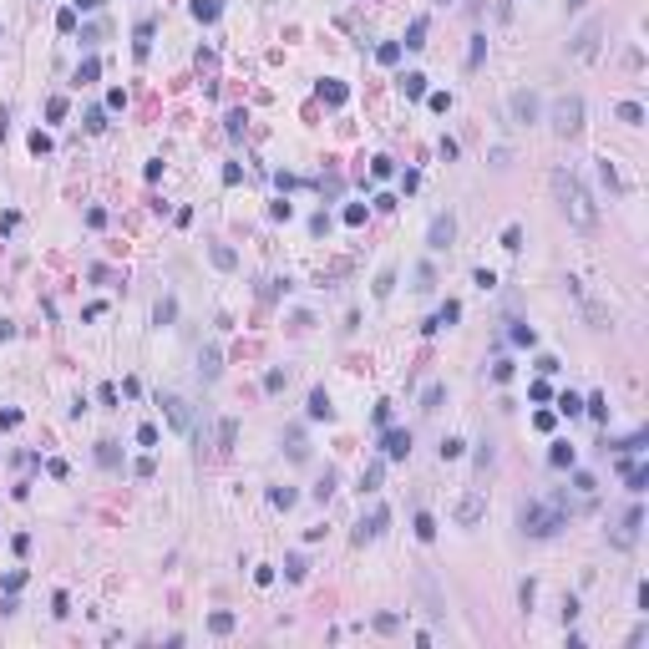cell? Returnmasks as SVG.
Returning <instances> with one entry per match:
<instances>
[{
    "label": "cell",
    "mask_w": 649,
    "mask_h": 649,
    "mask_svg": "<svg viewBox=\"0 0 649 649\" xmlns=\"http://www.w3.org/2000/svg\"><path fill=\"white\" fill-rule=\"evenodd\" d=\"M330 492H335V472H330V467H324V477H320V487H315V497H320V502H330Z\"/></svg>",
    "instance_id": "cell-42"
},
{
    "label": "cell",
    "mask_w": 649,
    "mask_h": 649,
    "mask_svg": "<svg viewBox=\"0 0 649 649\" xmlns=\"http://www.w3.org/2000/svg\"><path fill=\"white\" fill-rule=\"evenodd\" d=\"M432 284H436V274H432V264H421V269H416V290H432Z\"/></svg>",
    "instance_id": "cell-51"
},
{
    "label": "cell",
    "mask_w": 649,
    "mask_h": 649,
    "mask_svg": "<svg viewBox=\"0 0 649 649\" xmlns=\"http://www.w3.org/2000/svg\"><path fill=\"white\" fill-rule=\"evenodd\" d=\"M218 360H224V355H218V345H209V350L198 355V370H203V381H218V370H224Z\"/></svg>",
    "instance_id": "cell-16"
},
{
    "label": "cell",
    "mask_w": 649,
    "mask_h": 649,
    "mask_svg": "<svg viewBox=\"0 0 649 649\" xmlns=\"http://www.w3.org/2000/svg\"><path fill=\"white\" fill-rule=\"evenodd\" d=\"M553 132L558 137H578L583 132V97H558L553 102Z\"/></svg>",
    "instance_id": "cell-3"
},
{
    "label": "cell",
    "mask_w": 649,
    "mask_h": 649,
    "mask_svg": "<svg viewBox=\"0 0 649 649\" xmlns=\"http://www.w3.org/2000/svg\"><path fill=\"white\" fill-rule=\"evenodd\" d=\"M644 432H634V436H624V441H609V447H619V451H644Z\"/></svg>",
    "instance_id": "cell-35"
},
{
    "label": "cell",
    "mask_w": 649,
    "mask_h": 649,
    "mask_svg": "<svg viewBox=\"0 0 649 649\" xmlns=\"http://www.w3.org/2000/svg\"><path fill=\"white\" fill-rule=\"evenodd\" d=\"M548 462H553V467H574V447H568V441H553V447H548Z\"/></svg>",
    "instance_id": "cell-23"
},
{
    "label": "cell",
    "mask_w": 649,
    "mask_h": 649,
    "mask_svg": "<svg viewBox=\"0 0 649 649\" xmlns=\"http://www.w3.org/2000/svg\"><path fill=\"white\" fill-rule=\"evenodd\" d=\"M624 477H629V492H644L649 487V472H644V467H634V462H624Z\"/></svg>",
    "instance_id": "cell-26"
},
{
    "label": "cell",
    "mask_w": 649,
    "mask_h": 649,
    "mask_svg": "<svg viewBox=\"0 0 649 649\" xmlns=\"http://www.w3.org/2000/svg\"><path fill=\"white\" fill-rule=\"evenodd\" d=\"M558 411H563V416H578V411H583V401H578L574 391H563V396H558Z\"/></svg>",
    "instance_id": "cell-34"
},
{
    "label": "cell",
    "mask_w": 649,
    "mask_h": 649,
    "mask_svg": "<svg viewBox=\"0 0 649 649\" xmlns=\"http://www.w3.org/2000/svg\"><path fill=\"white\" fill-rule=\"evenodd\" d=\"M309 416H315V421H330V416H335V406H330V396H324V386H315V391H309Z\"/></svg>",
    "instance_id": "cell-12"
},
{
    "label": "cell",
    "mask_w": 649,
    "mask_h": 649,
    "mask_svg": "<svg viewBox=\"0 0 649 649\" xmlns=\"http://www.w3.org/2000/svg\"><path fill=\"white\" fill-rule=\"evenodd\" d=\"M381 477H386V462H370L366 472H360V492H375V487H381Z\"/></svg>",
    "instance_id": "cell-19"
},
{
    "label": "cell",
    "mask_w": 649,
    "mask_h": 649,
    "mask_svg": "<svg viewBox=\"0 0 649 649\" xmlns=\"http://www.w3.org/2000/svg\"><path fill=\"white\" fill-rule=\"evenodd\" d=\"M102 127H107V112L92 107V112H86V132H102Z\"/></svg>",
    "instance_id": "cell-47"
},
{
    "label": "cell",
    "mask_w": 649,
    "mask_h": 649,
    "mask_svg": "<svg viewBox=\"0 0 649 649\" xmlns=\"http://www.w3.org/2000/svg\"><path fill=\"white\" fill-rule=\"evenodd\" d=\"M426 239H432V249H447V244L457 239V218H451V213H436V218H432V233H426Z\"/></svg>",
    "instance_id": "cell-8"
},
{
    "label": "cell",
    "mask_w": 649,
    "mask_h": 649,
    "mask_svg": "<svg viewBox=\"0 0 649 649\" xmlns=\"http://www.w3.org/2000/svg\"><path fill=\"white\" fill-rule=\"evenodd\" d=\"M97 462H102V467H112V472L122 467V451H117V441H97Z\"/></svg>",
    "instance_id": "cell-18"
},
{
    "label": "cell",
    "mask_w": 649,
    "mask_h": 649,
    "mask_svg": "<svg viewBox=\"0 0 649 649\" xmlns=\"http://www.w3.org/2000/svg\"><path fill=\"white\" fill-rule=\"evenodd\" d=\"M46 117H51V122H61V117H67V97H51L46 102Z\"/></svg>",
    "instance_id": "cell-45"
},
{
    "label": "cell",
    "mask_w": 649,
    "mask_h": 649,
    "mask_svg": "<svg viewBox=\"0 0 649 649\" xmlns=\"http://www.w3.org/2000/svg\"><path fill=\"white\" fill-rule=\"evenodd\" d=\"M320 97H324V107H345V102H350V86H345V82H320Z\"/></svg>",
    "instance_id": "cell-13"
},
{
    "label": "cell",
    "mask_w": 649,
    "mask_h": 649,
    "mask_svg": "<svg viewBox=\"0 0 649 649\" xmlns=\"http://www.w3.org/2000/svg\"><path fill=\"white\" fill-rule=\"evenodd\" d=\"M517 528H523L528 538H553L558 528H563V508H548V502H523Z\"/></svg>",
    "instance_id": "cell-2"
},
{
    "label": "cell",
    "mask_w": 649,
    "mask_h": 649,
    "mask_svg": "<svg viewBox=\"0 0 649 649\" xmlns=\"http://www.w3.org/2000/svg\"><path fill=\"white\" fill-rule=\"evenodd\" d=\"M482 512H487V502H482V497L472 492V497H462V508H457V523H462V528H472V523H482Z\"/></svg>",
    "instance_id": "cell-10"
},
{
    "label": "cell",
    "mask_w": 649,
    "mask_h": 649,
    "mask_svg": "<svg viewBox=\"0 0 649 649\" xmlns=\"http://www.w3.org/2000/svg\"><path fill=\"white\" fill-rule=\"evenodd\" d=\"M502 249H508V254H517V249H523V228H508V233H502Z\"/></svg>",
    "instance_id": "cell-39"
},
{
    "label": "cell",
    "mask_w": 649,
    "mask_h": 649,
    "mask_svg": "<svg viewBox=\"0 0 649 649\" xmlns=\"http://www.w3.org/2000/svg\"><path fill=\"white\" fill-rule=\"evenodd\" d=\"M391 290H396V269L386 264L381 274H375V300H386V294H391Z\"/></svg>",
    "instance_id": "cell-25"
},
{
    "label": "cell",
    "mask_w": 649,
    "mask_h": 649,
    "mask_svg": "<svg viewBox=\"0 0 649 649\" xmlns=\"http://www.w3.org/2000/svg\"><path fill=\"white\" fill-rule=\"evenodd\" d=\"M233 436H239V426H233V421L218 426V441H224V447H233Z\"/></svg>",
    "instance_id": "cell-55"
},
{
    "label": "cell",
    "mask_w": 649,
    "mask_h": 649,
    "mask_svg": "<svg viewBox=\"0 0 649 649\" xmlns=\"http://www.w3.org/2000/svg\"><path fill=\"white\" fill-rule=\"evenodd\" d=\"M269 502H274V508H294V487H274V492H269Z\"/></svg>",
    "instance_id": "cell-41"
},
{
    "label": "cell",
    "mask_w": 649,
    "mask_h": 649,
    "mask_svg": "<svg viewBox=\"0 0 649 649\" xmlns=\"http://www.w3.org/2000/svg\"><path fill=\"white\" fill-rule=\"evenodd\" d=\"M0 36H5V25H0Z\"/></svg>",
    "instance_id": "cell-59"
},
{
    "label": "cell",
    "mask_w": 649,
    "mask_h": 649,
    "mask_svg": "<svg viewBox=\"0 0 649 649\" xmlns=\"http://www.w3.org/2000/svg\"><path fill=\"white\" fill-rule=\"evenodd\" d=\"M574 487L583 492V497H593V487H599V482H593V477H589V472H574Z\"/></svg>",
    "instance_id": "cell-48"
},
{
    "label": "cell",
    "mask_w": 649,
    "mask_h": 649,
    "mask_svg": "<svg viewBox=\"0 0 649 649\" xmlns=\"http://www.w3.org/2000/svg\"><path fill=\"white\" fill-rule=\"evenodd\" d=\"M421 46H426V16H416L406 31V51H421Z\"/></svg>",
    "instance_id": "cell-20"
},
{
    "label": "cell",
    "mask_w": 649,
    "mask_h": 649,
    "mask_svg": "<svg viewBox=\"0 0 649 649\" xmlns=\"http://www.w3.org/2000/svg\"><path fill=\"white\" fill-rule=\"evenodd\" d=\"M619 122L639 127V122H644V107H639V102H619Z\"/></svg>",
    "instance_id": "cell-27"
},
{
    "label": "cell",
    "mask_w": 649,
    "mask_h": 649,
    "mask_svg": "<svg viewBox=\"0 0 649 649\" xmlns=\"http://www.w3.org/2000/svg\"><path fill=\"white\" fill-rule=\"evenodd\" d=\"M386 528H391V512H386V508H375V512H370V523L360 517V528H355V543H370V538H381Z\"/></svg>",
    "instance_id": "cell-9"
},
{
    "label": "cell",
    "mask_w": 649,
    "mask_h": 649,
    "mask_svg": "<svg viewBox=\"0 0 649 649\" xmlns=\"http://www.w3.org/2000/svg\"><path fill=\"white\" fill-rule=\"evenodd\" d=\"M381 451L391 462H406L411 457V432H396V426H386V436H381Z\"/></svg>",
    "instance_id": "cell-7"
},
{
    "label": "cell",
    "mask_w": 649,
    "mask_h": 649,
    "mask_svg": "<svg viewBox=\"0 0 649 649\" xmlns=\"http://www.w3.org/2000/svg\"><path fill=\"white\" fill-rule=\"evenodd\" d=\"M583 411H589V416H593V421H599V426H604V421H609V401H604V396H599V391H593V396H589V401H583Z\"/></svg>",
    "instance_id": "cell-22"
},
{
    "label": "cell",
    "mask_w": 649,
    "mask_h": 649,
    "mask_svg": "<svg viewBox=\"0 0 649 649\" xmlns=\"http://www.w3.org/2000/svg\"><path fill=\"white\" fill-rule=\"evenodd\" d=\"M512 117H517V122H538V97L533 92H517L512 97Z\"/></svg>",
    "instance_id": "cell-11"
},
{
    "label": "cell",
    "mask_w": 649,
    "mask_h": 649,
    "mask_svg": "<svg viewBox=\"0 0 649 649\" xmlns=\"http://www.w3.org/2000/svg\"><path fill=\"white\" fill-rule=\"evenodd\" d=\"M137 441H142V447H158V426L142 421V426H137Z\"/></svg>",
    "instance_id": "cell-44"
},
{
    "label": "cell",
    "mask_w": 649,
    "mask_h": 649,
    "mask_svg": "<svg viewBox=\"0 0 649 649\" xmlns=\"http://www.w3.org/2000/svg\"><path fill=\"white\" fill-rule=\"evenodd\" d=\"M416 538H421V543L436 538V517H432V512H416Z\"/></svg>",
    "instance_id": "cell-29"
},
{
    "label": "cell",
    "mask_w": 649,
    "mask_h": 649,
    "mask_svg": "<svg viewBox=\"0 0 649 649\" xmlns=\"http://www.w3.org/2000/svg\"><path fill=\"white\" fill-rule=\"evenodd\" d=\"M284 381H290L284 370H269V375H264V391H269V396H274V391H284Z\"/></svg>",
    "instance_id": "cell-46"
},
{
    "label": "cell",
    "mask_w": 649,
    "mask_h": 649,
    "mask_svg": "<svg viewBox=\"0 0 649 649\" xmlns=\"http://www.w3.org/2000/svg\"><path fill=\"white\" fill-rule=\"evenodd\" d=\"M31 152H51V137L46 132H31Z\"/></svg>",
    "instance_id": "cell-56"
},
{
    "label": "cell",
    "mask_w": 649,
    "mask_h": 649,
    "mask_svg": "<svg viewBox=\"0 0 649 649\" xmlns=\"http://www.w3.org/2000/svg\"><path fill=\"white\" fill-rule=\"evenodd\" d=\"M492 381H512V360H497V366H492Z\"/></svg>",
    "instance_id": "cell-54"
},
{
    "label": "cell",
    "mask_w": 649,
    "mask_h": 649,
    "mask_svg": "<svg viewBox=\"0 0 649 649\" xmlns=\"http://www.w3.org/2000/svg\"><path fill=\"white\" fill-rule=\"evenodd\" d=\"M375 61H381V67H396L401 61V41H381L375 46Z\"/></svg>",
    "instance_id": "cell-24"
},
{
    "label": "cell",
    "mask_w": 649,
    "mask_h": 649,
    "mask_svg": "<svg viewBox=\"0 0 649 649\" xmlns=\"http://www.w3.org/2000/svg\"><path fill=\"white\" fill-rule=\"evenodd\" d=\"M173 315H178V305H173V300H158V309H152V320H158V324H167Z\"/></svg>",
    "instance_id": "cell-43"
},
{
    "label": "cell",
    "mask_w": 649,
    "mask_h": 649,
    "mask_svg": "<svg viewBox=\"0 0 649 649\" xmlns=\"http://www.w3.org/2000/svg\"><path fill=\"white\" fill-rule=\"evenodd\" d=\"M401 92H406L411 102L426 97V76H421V71H406V76H401Z\"/></svg>",
    "instance_id": "cell-17"
},
{
    "label": "cell",
    "mask_w": 649,
    "mask_h": 649,
    "mask_svg": "<svg viewBox=\"0 0 649 649\" xmlns=\"http://www.w3.org/2000/svg\"><path fill=\"white\" fill-rule=\"evenodd\" d=\"M375 629H381V634H396L401 619H396V614H381V619H375Z\"/></svg>",
    "instance_id": "cell-52"
},
{
    "label": "cell",
    "mask_w": 649,
    "mask_h": 649,
    "mask_svg": "<svg viewBox=\"0 0 649 649\" xmlns=\"http://www.w3.org/2000/svg\"><path fill=\"white\" fill-rule=\"evenodd\" d=\"M305 451H309V447H305V432H300V426H290V457L305 462Z\"/></svg>",
    "instance_id": "cell-32"
},
{
    "label": "cell",
    "mask_w": 649,
    "mask_h": 649,
    "mask_svg": "<svg viewBox=\"0 0 649 649\" xmlns=\"http://www.w3.org/2000/svg\"><path fill=\"white\" fill-rule=\"evenodd\" d=\"M553 198H558V209H563V218L574 228H593L599 224V203H593V193L578 183V173H568V167H553Z\"/></svg>",
    "instance_id": "cell-1"
},
{
    "label": "cell",
    "mask_w": 649,
    "mask_h": 649,
    "mask_svg": "<svg viewBox=\"0 0 649 649\" xmlns=\"http://www.w3.org/2000/svg\"><path fill=\"white\" fill-rule=\"evenodd\" d=\"M10 335H16V324H10V320H0V340H10Z\"/></svg>",
    "instance_id": "cell-58"
},
{
    "label": "cell",
    "mask_w": 649,
    "mask_h": 649,
    "mask_svg": "<svg viewBox=\"0 0 649 649\" xmlns=\"http://www.w3.org/2000/svg\"><path fill=\"white\" fill-rule=\"evenodd\" d=\"M441 401H447V386H426V396H421V411H436Z\"/></svg>",
    "instance_id": "cell-31"
},
{
    "label": "cell",
    "mask_w": 649,
    "mask_h": 649,
    "mask_svg": "<svg viewBox=\"0 0 649 649\" xmlns=\"http://www.w3.org/2000/svg\"><path fill=\"white\" fill-rule=\"evenodd\" d=\"M487 56V36H472V51H467V67H482Z\"/></svg>",
    "instance_id": "cell-33"
},
{
    "label": "cell",
    "mask_w": 649,
    "mask_h": 649,
    "mask_svg": "<svg viewBox=\"0 0 649 649\" xmlns=\"http://www.w3.org/2000/svg\"><path fill=\"white\" fill-rule=\"evenodd\" d=\"M284 574H290L294 583H300V578L309 574V563H305V558H300V553H290V558H284Z\"/></svg>",
    "instance_id": "cell-30"
},
{
    "label": "cell",
    "mask_w": 649,
    "mask_h": 649,
    "mask_svg": "<svg viewBox=\"0 0 649 649\" xmlns=\"http://www.w3.org/2000/svg\"><path fill=\"white\" fill-rule=\"evenodd\" d=\"M97 76H102V61H97V56H86L82 67H76V82H82V86H92Z\"/></svg>",
    "instance_id": "cell-21"
},
{
    "label": "cell",
    "mask_w": 649,
    "mask_h": 649,
    "mask_svg": "<svg viewBox=\"0 0 649 649\" xmlns=\"http://www.w3.org/2000/svg\"><path fill=\"white\" fill-rule=\"evenodd\" d=\"M345 224H350V228L366 224V209H360V203H350V209H345Z\"/></svg>",
    "instance_id": "cell-53"
},
{
    "label": "cell",
    "mask_w": 649,
    "mask_h": 649,
    "mask_svg": "<svg viewBox=\"0 0 649 649\" xmlns=\"http://www.w3.org/2000/svg\"><path fill=\"white\" fill-rule=\"evenodd\" d=\"M512 340H517V345H533V340H538V335H533V324H523V320H512Z\"/></svg>",
    "instance_id": "cell-37"
},
{
    "label": "cell",
    "mask_w": 649,
    "mask_h": 649,
    "mask_svg": "<svg viewBox=\"0 0 649 649\" xmlns=\"http://www.w3.org/2000/svg\"><path fill=\"white\" fill-rule=\"evenodd\" d=\"M599 41H604V21H583L578 36L568 41V51H574L578 61H593V56H599Z\"/></svg>",
    "instance_id": "cell-4"
},
{
    "label": "cell",
    "mask_w": 649,
    "mask_h": 649,
    "mask_svg": "<svg viewBox=\"0 0 649 649\" xmlns=\"http://www.w3.org/2000/svg\"><path fill=\"white\" fill-rule=\"evenodd\" d=\"M218 16H224V0H193V21H203V25H213Z\"/></svg>",
    "instance_id": "cell-15"
},
{
    "label": "cell",
    "mask_w": 649,
    "mask_h": 649,
    "mask_svg": "<svg viewBox=\"0 0 649 649\" xmlns=\"http://www.w3.org/2000/svg\"><path fill=\"white\" fill-rule=\"evenodd\" d=\"M0 589H5V593H21V589H25V568H10V574H5V583H0Z\"/></svg>",
    "instance_id": "cell-36"
},
{
    "label": "cell",
    "mask_w": 649,
    "mask_h": 649,
    "mask_svg": "<svg viewBox=\"0 0 649 649\" xmlns=\"http://www.w3.org/2000/svg\"><path fill=\"white\" fill-rule=\"evenodd\" d=\"M148 41H152V21H142V25H137V61L148 56Z\"/></svg>",
    "instance_id": "cell-40"
},
{
    "label": "cell",
    "mask_w": 649,
    "mask_h": 649,
    "mask_svg": "<svg viewBox=\"0 0 649 649\" xmlns=\"http://www.w3.org/2000/svg\"><path fill=\"white\" fill-rule=\"evenodd\" d=\"M639 528H644V508L634 502V508L619 517V528H614V548H634V543H639Z\"/></svg>",
    "instance_id": "cell-5"
},
{
    "label": "cell",
    "mask_w": 649,
    "mask_h": 649,
    "mask_svg": "<svg viewBox=\"0 0 649 649\" xmlns=\"http://www.w3.org/2000/svg\"><path fill=\"white\" fill-rule=\"evenodd\" d=\"M457 320H462V305H457V300H447L432 320H426V330H441V324H457Z\"/></svg>",
    "instance_id": "cell-14"
},
{
    "label": "cell",
    "mask_w": 649,
    "mask_h": 649,
    "mask_svg": "<svg viewBox=\"0 0 649 649\" xmlns=\"http://www.w3.org/2000/svg\"><path fill=\"white\" fill-rule=\"evenodd\" d=\"M71 10H102V0H71Z\"/></svg>",
    "instance_id": "cell-57"
},
{
    "label": "cell",
    "mask_w": 649,
    "mask_h": 649,
    "mask_svg": "<svg viewBox=\"0 0 649 649\" xmlns=\"http://www.w3.org/2000/svg\"><path fill=\"white\" fill-rule=\"evenodd\" d=\"M158 406H163V416L173 421V432H193V406L183 396H158Z\"/></svg>",
    "instance_id": "cell-6"
},
{
    "label": "cell",
    "mask_w": 649,
    "mask_h": 649,
    "mask_svg": "<svg viewBox=\"0 0 649 649\" xmlns=\"http://www.w3.org/2000/svg\"><path fill=\"white\" fill-rule=\"evenodd\" d=\"M209 259H213L218 269H233V264H239V259H233V249H228V244H213V249H209Z\"/></svg>",
    "instance_id": "cell-28"
},
{
    "label": "cell",
    "mask_w": 649,
    "mask_h": 649,
    "mask_svg": "<svg viewBox=\"0 0 649 649\" xmlns=\"http://www.w3.org/2000/svg\"><path fill=\"white\" fill-rule=\"evenodd\" d=\"M56 31H76V10H71V5L56 16Z\"/></svg>",
    "instance_id": "cell-50"
},
{
    "label": "cell",
    "mask_w": 649,
    "mask_h": 649,
    "mask_svg": "<svg viewBox=\"0 0 649 649\" xmlns=\"http://www.w3.org/2000/svg\"><path fill=\"white\" fill-rule=\"evenodd\" d=\"M209 629H213V634H233V614H224V609H218V614L209 619Z\"/></svg>",
    "instance_id": "cell-38"
},
{
    "label": "cell",
    "mask_w": 649,
    "mask_h": 649,
    "mask_svg": "<svg viewBox=\"0 0 649 649\" xmlns=\"http://www.w3.org/2000/svg\"><path fill=\"white\" fill-rule=\"evenodd\" d=\"M370 173H375V178H391L396 167H391V158H370Z\"/></svg>",
    "instance_id": "cell-49"
}]
</instances>
